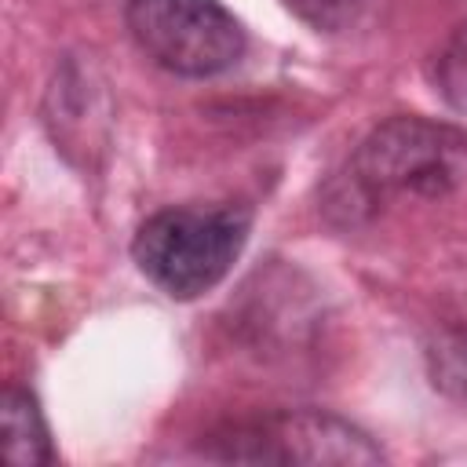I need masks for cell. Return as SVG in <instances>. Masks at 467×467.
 <instances>
[{"mask_svg": "<svg viewBox=\"0 0 467 467\" xmlns=\"http://www.w3.org/2000/svg\"><path fill=\"white\" fill-rule=\"evenodd\" d=\"M467 179V131L427 117H387L354 150L343 171L347 219L390 197H445Z\"/></svg>", "mask_w": 467, "mask_h": 467, "instance_id": "cell-1", "label": "cell"}, {"mask_svg": "<svg viewBox=\"0 0 467 467\" xmlns=\"http://www.w3.org/2000/svg\"><path fill=\"white\" fill-rule=\"evenodd\" d=\"M248 230L252 215L234 204L161 208L139 226L131 255L164 296L197 299L230 274L248 241Z\"/></svg>", "mask_w": 467, "mask_h": 467, "instance_id": "cell-2", "label": "cell"}, {"mask_svg": "<svg viewBox=\"0 0 467 467\" xmlns=\"http://www.w3.org/2000/svg\"><path fill=\"white\" fill-rule=\"evenodd\" d=\"M124 26L150 62L179 77H219L244 55V29L219 0H128Z\"/></svg>", "mask_w": 467, "mask_h": 467, "instance_id": "cell-3", "label": "cell"}, {"mask_svg": "<svg viewBox=\"0 0 467 467\" xmlns=\"http://www.w3.org/2000/svg\"><path fill=\"white\" fill-rule=\"evenodd\" d=\"M204 456L223 463L234 460V463H350V467L383 460L379 445H372V438L361 427L314 409H296V412L288 409L234 423L204 445Z\"/></svg>", "mask_w": 467, "mask_h": 467, "instance_id": "cell-4", "label": "cell"}, {"mask_svg": "<svg viewBox=\"0 0 467 467\" xmlns=\"http://www.w3.org/2000/svg\"><path fill=\"white\" fill-rule=\"evenodd\" d=\"M0 420H4V456H7V463L44 467V463L55 460L47 423H44L40 405L29 390L7 387L4 405H0Z\"/></svg>", "mask_w": 467, "mask_h": 467, "instance_id": "cell-5", "label": "cell"}, {"mask_svg": "<svg viewBox=\"0 0 467 467\" xmlns=\"http://www.w3.org/2000/svg\"><path fill=\"white\" fill-rule=\"evenodd\" d=\"M423 358H427V372H431L434 390L467 405V325L449 321V325L434 328Z\"/></svg>", "mask_w": 467, "mask_h": 467, "instance_id": "cell-6", "label": "cell"}, {"mask_svg": "<svg viewBox=\"0 0 467 467\" xmlns=\"http://www.w3.org/2000/svg\"><path fill=\"white\" fill-rule=\"evenodd\" d=\"M434 80H438L441 99L452 109L467 113V26H460L445 40V47L438 55V66H434Z\"/></svg>", "mask_w": 467, "mask_h": 467, "instance_id": "cell-7", "label": "cell"}, {"mask_svg": "<svg viewBox=\"0 0 467 467\" xmlns=\"http://www.w3.org/2000/svg\"><path fill=\"white\" fill-rule=\"evenodd\" d=\"M299 22H306L317 33H343L350 29L361 11L368 7V0H281Z\"/></svg>", "mask_w": 467, "mask_h": 467, "instance_id": "cell-8", "label": "cell"}]
</instances>
